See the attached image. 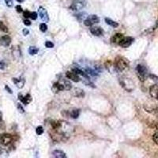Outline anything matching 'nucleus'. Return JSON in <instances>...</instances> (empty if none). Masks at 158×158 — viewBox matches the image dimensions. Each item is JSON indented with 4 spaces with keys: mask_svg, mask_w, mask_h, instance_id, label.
Instances as JSON below:
<instances>
[{
    "mask_svg": "<svg viewBox=\"0 0 158 158\" xmlns=\"http://www.w3.org/2000/svg\"><path fill=\"white\" fill-rule=\"evenodd\" d=\"M115 67L118 71H123L128 67V62L123 57H116V60H115Z\"/></svg>",
    "mask_w": 158,
    "mask_h": 158,
    "instance_id": "nucleus-1",
    "label": "nucleus"
},
{
    "mask_svg": "<svg viewBox=\"0 0 158 158\" xmlns=\"http://www.w3.org/2000/svg\"><path fill=\"white\" fill-rule=\"evenodd\" d=\"M136 73H137V76L138 78L139 81H141V82H145L147 77L148 70L146 69L145 66L143 65H138L136 67Z\"/></svg>",
    "mask_w": 158,
    "mask_h": 158,
    "instance_id": "nucleus-2",
    "label": "nucleus"
},
{
    "mask_svg": "<svg viewBox=\"0 0 158 158\" xmlns=\"http://www.w3.org/2000/svg\"><path fill=\"white\" fill-rule=\"evenodd\" d=\"M99 22H100L99 17L94 14L89 15V16H88V17L84 21L85 25V26H88V27H90V26L93 25L94 24L99 23Z\"/></svg>",
    "mask_w": 158,
    "mask_h": 158,
    "instance_id": "nucleus-3",
    "label": "nucleus"
},
{
    "mask_svg": "<svg viewBox=\"0 0 158 158\" xmlns=\"http://www.w3.org/2000/svg\"><path fill=\"white\" fill-rule=\"evenodd\" d=\"M13 141V136L9 134L0 135V143L2 145H8Z\"/></svg>",
    "mask_w": 158,
    "mask_h": 158,
    "instance_id": "nucleus-4",
    "label": "nucleus"
},
{
    "mask_svg": "<svg viewBox=\"0 0 158 158\" xmlns=\"http://www.w3.org/2000/svg\"><path fill=\"white\" fill-rule=\"evenodd\" d=\"M119 83L121 85V86L122 88L126 89V91L128 92H131V91L133 90V88H131V80L129 78H126L125 77H122V78H119Z\"/></svg>",
    "mask_w": 158,
    "mask_h": 158,
    "instance_id": "nucleus-5",
    "label": "nucleus"
},
{
    "mask_svg": "<svg viewBox=\"0 0 158 158\" xmlns=\"http://www.w3.org/2000/svg\"><path fill=\"white\" fill-rule=\"evenodd\" d=\"M133 41H134V38L133 37H131V36H124L122 39V40L119 42V45L120 47H122V48H128V47L131 46Z\"/></svg>",
    "mask_w": 158,
    "mask_h": 158,
    "instance_id": "nucleus-6",
    "label": "nucleus"
},
{
    "mask_svg": "<svg viewBox=\"0 0 158 158\" xmlns=\"http://www.w3.org/2000/svg\"><path fill=\"white\" fill-rule=\"evenodd\" d=\"M38 12H39V15H40V19L42 20L44 22H48L49 21V16L48 14V11L43 7V6H40L38 9Z\"/></svg>",
    "mask_w": 158,
    "mask_h": 158,
    "instance_id": "nucleus-7",
    "label": "nucleus"
},
{
    "mask_svg": "<svg viewBox=\"0 0 158 158\" xmlns=\"http://www.w3.org/2000/svg\"><path fill=\"white\" fill-rule=\"evenodd\" d=\"M85 6V2L84 1H75L70 6V8L71 9L72 11H80L84 8Z\"/></svg>",
    "mask_w": 158,
    "mask_h": 158,
    "instance_id": "nucleus-8",
    "label": "nucleus"
},
{
    "mask_svg": "<svg viewBox=\"0 0 158 158\" xmlns=\"http://www.w3.org/2000/svg\"><path fill=\"white\" fill-rule=\"evenodd\" d=\"M66 77L68 78V79H70L71 81L74 82H78L81 81V78H79V75H78L77 73L73 70V71H67L66 73Z\"/></svg>",
    "mask_w": 158,
    "mask_h": 158,
    "instance_id": "nucleus-9",
    "label": "nucleus"
},
{
    "mask_svg": "<svg viewBox=\"0 0 158 158\" xmlns=\"http://www.w3.org/2000/svg\"><path fill=\"white\" fill-rule=\"evenodd\" d=\"M11 43V38L8 35H5L0 38V45L2 47H8Z\"/></svg>",
    "mask_w": 158,
    "mask_h": 158,
    "instance_id": "nucleus-10",
    "label": "nucleus"
},
{
    "mask_svg": "<svg viewBox=\"0 0 158 158\" xmlns=\"http://www.w3.org/2000/svg\"><path fill=\"white\" fill-rule=\"evenodd\" d=\"M150 94L153 98H158V85L156 84L153 85L150 88Z\"/></svg>",
    "mask_w": 158,
    "mask_h": 158,
    "instance_id": "nucleus-11",
    "label": "nucleus"
},
{
    "mask_svg": "<svg viewBox=\"0 0 158 158\" xmlns=\"http://www.w3.org/2000/svg\"><path fill=\"white\" fill-rule=\"evenodd\" d=\"M18 99L20 100L25 105H27V104H29V103H31L32 97L29 94H27L26 96H25V97H23L21 94H19Z\"/></svg>",
    "mask_w": 158,
    "mask_h": 158,
    "instance_id": "nucleus-12",
    "label": "nucleus"
},
{
    "mask_svg": "<svg viewBox=\"0 0 158 158\" xmlns=\"http://www.w3.org/2000/svg\"><path fill=\"white\" fill-rule=\"evenodd\" d=\"M12 80H13V82L16 85V86H17L18 88H22L24 87V85H25V81L24 78H14Z\"/></svg>",
    "mask_w": 158,
    "mask_h": 158,
    "instance_id": "nucleus-13",
    "label": "nucleus"
},
{
    "mask_svg": "<svg viewBox=\"0 0 158 158\" xmlns=\"http://www.w3.org/2000/svg\"><path fill=\"white\" fill-rule=\"evenodd\" d=\"M123 37H124V36H123V35H122V33H116L112 38H111V41H112V43H113V44H119Z\"/></svg>",
    "mask_w": 158,
    "mask_h": 158,
    "instance_id": "nucleus-14",
    "label": "nucleus"
},
{
    "mask_svg": "<svg viewBox=\"0 0 158 158\" xmlns=\"http://www.w3.org/2000/svg\"><path fill=\"white\" fill-rule=\"evenodd\" d=\"M64 89H65V88H64V85L60 84L59 82H56V83H55V84L53 85L52 90L54 93H59V92H60V91L64 90Z\"/></svg>",
    "mask_w": 158,
    "mask_h": 158,
    "instance_id": "nucleus-15",
    "label": "nucleus"
},
{
    "mask_svg": "<svg viewBox=\"0 0 158 158\" xmlns=\"http://www.w3.org/2000/svg\"><path fill=\"white\" fill-rule=\"evenodd\" d=\"M90 32H91V33L93 34V35H94V36H101V35L104 33L103 29L100 27H92L90 29Z\"/></svg>",
    "mask_w": 158,
    "mask_h": 158,
    "instance_id": "nucleus-16",
    "label": "nucleus"
},
{
    "mask_svg": "<svg viewBox=\"0 0 158 158\" xmlns=\"http://www.w3.org/2000/svg\"><path fill=\"white\" fill-rule=\"evenodd\" d=\"M52 156L55 158H66V153L62 150H55L52 152Z\"/></svg>",
    "mask_w": 158,
    "mask_h": 158,
    "instance_id": "nucleus-17",
    "label": "nucleus"
},
{
    "mask_svg": "<svg viewBox=\"0 0 158 158\" xmlns=\"http://www.w3.org/2000/svg\"><path fill=\"white\" fill-rule=\"evenodd\" d=\"M74 95L76 97H83L85 96V93L82 88H76L74 90Z\"/></svg>",
    "mask_w": 158,
    "mask_h": 158,
    "instance_id": "nucleus-18",
    "label": "nucleus"
},
{
    "mask_svg": "<svg viewBox=\"0 0 158 158\" xmlns=\"http://www.w3.org/2000/svg\"><path fill=\"white\" fill-rule=\"evenodd\" d=\"M105 22L107 25H110V26H112V27L113 28H117L119 26V24L117 23V22H116V21H114L113 20H112V19L110 18H105Z\"/></svg>",
    "mask_w": 158,
    "mask_h": 158,
    "instance_id": "nucleus-19",
    "label": "nucleus"
},
{
    "mask_svg": "<svg viewBox=\"0 0 158 158\" xmlns=\"http://www.w3.org/2000/svg\"><path fill=\"white\" fill-rule=\"evenodd\" d=\"M38 51H39V49H38L36 47L31 46L29 47V53L31 55H36L38 53Z\"/></svg>",
    "mask_w": 158,
    "mask_h": 158,
    "instance_id": "nucleus-20",
    "label": "nucleus"
},
{
    "mask_svg": "<svg viewBox=\"0 0 158 158\" xmlns=\"http://www.w3.org/2000/svg\"><path fill=\"white\" fill-rule=\"evenodd\" d=\"M79 115H80V110L79 109H74L70 112V116L73 119H78Z\"/></svg>",
    "mask_w": 158,
    "mask_h": 158,
    "instance_id": "nucleus-21",
    "label": "nucleus"
},
{
    "mask_svg": "<svg viewBox=\"0 0 158 158\" xmlns=\"http://www.w3.org/2000/svg\"><path fill=\"white\" fill-rule=\"evenodd\" d=\"M0 31L3 32V33H8L9 31L7 26L1 21H0Z\"/></svg>",
    "mask_w": 158,
    "mask_h": 158,
    "instance_id": "nucleus-22",
    "label": "nucleus"
},
{
    "mask_svg": "<svg viewBox=\"0 0 158 158\" xmlns=\"http://www.w3.org/2000/svg\"><path fill=\"white\" fill-rule=\"evenodd\" d=\"M64 88L66 90H70L71 88V84L68 81H64Z\"/></svg>",
    "mask_w": 158,
    "mask_h": 158,
    "instance_id": "nucleus-23",
    "label": "nucleus"
},
{
    "mask_svg": "<svg viewBox=\"0 0 158 158\" xmlns=\"http://www.w3.org/2000/svg\"><path fill=\"white\" fill-rule=\"evenodd\" d=\"M40 31L43 32V33L46 32L47 30H48V26H47L46 24L45 23L40 24Z\"/></svg>",
    "mask_w": 158,
    "mask_h": 158,
    "instance_id": "nucleus-24",
    "label": "nucleus"
},
{
    "mask_svg": "<svg viewBox=\"0 0 158 158\" xmlns=\"http://www.w3.org/2000/svg\"><path fill=\"white\" fill-rule=\"evenodd\" d=\"M36 135H41L43 133H44V128H43L41 126H38L37 128L36 129Z\"/></svg>",
    "mask_w": 158,
    "mask_h": 158,
    "instance_id": "nucleus-25",
    "label": "nucleus"
},
{
    "mask_svg": "<svg viewBox=\"0 0 158 158\" xmlns=\"http://www.w3.org/2000/svg\"><path fill=\"white\" fill-rule=\"evenodd\" d=\"M45 46L48 48H54V44L52 42H51V41H46L45 42Z\"/></svg>",
    "mask_w": 158,
    "mask_h": 158,
    "instance_id": "nucleus-26",
    "label": "nucleus"
},
{
    "mask_svg": "<svg viewBox=\"0 0 158 158\" xmlns=\"http://www.w3.org/2000/svg\"><path fill=\"white\" fill-rule=\"evenodd\" d=\"M153 141L158 145V133L156 132L153 135Z\"/></svg>",
    "mask_w": 158,
    "mask_h": 158,
    "instance_id": "nucleus-27",
    "label": "nucleus"
},
{
    "mask_svg": "<svg viewBox=\"0 0 158 158\" xmlns=\"http://www.w3.org/2000/svg\"><path fill=\"white\" fill-rule=\"evenodd\" d=\"M37 13L36 12H31V15H30V18H32L33 20H36L37 18Z\"/></svg>",
    "mask_w": 158,
    "mask_h": 158,
    "instance_id": "nucleus-28",
    "label": "nucleus"
},
{
    "mask_svg": "<svg viewBox=\"0 0 158 158\" xmlns=\"http://www.w3.org/2000/svg\"><path fill=\"white\" fill-rule=\"evenodd\" d=\"M30 15H31V12H30V11H24L23 16L25 17V18H29V17H30Z\"/></svg>",
    "mask_w": 158,
    "mask_h": 158,
    "instance_id": "nucleus-29",
    "label": "nucleus"
},
{
    "mask_svg": "<svg viewBox=\"0 0 158 158\" xmlns=\"http://www.w3.org/2000/svg\"><path fill=\"white\" fill-rule=\"evenodd\" d=\"M149 77H150V78H151L152 80L154 81V82H158V77H157V76L154 75V74H150V75H149Z\"/></svg>",
    "mask_w": 158,
    "mask_h": 158,
    "instance_id": "nucleus-30",
    "label": "nucleus"
},
{
    "mask_svg": "<svg viewBox=\"0 0 158 158\" xmlns=\"http://www.w3.org/2000/svg\"><path fill=\"white\" fill-rule=\"evenodd\" d=\"M5 2H6V6L8 7H11V6H13V4H14L13 0H5Z\"/></svg>",
    "mask_w": 158,
    "mask_h": 158,
    "instance_id": "nucleus-31",
    "label": "nucleus"
},
{
    "mask_svg": "<svg viewBox=\"0 0 158 158\" xmlns=\"http://www.w3.org/2000/svg\"><path fill=\"white\" fill-rule=\"evenodd\" d=\"M15 9H16V11H17V13L23 12V9H22V7H21L20 5H17V6H16Z\"/></svg>",
    "mask_w": 158,
    "mask_h": 158,
    "instance_id": "nucleus-32",
    "label": "nucleus"
},
{
    "mask_svg": "<svg viewBox=\"0 0 158 158\" xmlns=\"http://www.w3.org/2000/svg\"><path fill=\"white\" fill-rule=\"evenodd\" d=\"M17 108H18L19 112H21V113H24L25 112V110H24L23 107L21 105V104H17Z\"/></svg>",
    "mask_w": 158,
    "mask_h": 158,
    "instance_id": "nucleus-33",
    "label": "nucleus"
},
{
    "mask_svg": "<svg viewBox=\"0 0 158 158\" xmlns=\"http://www.w3.org/2000/svg\"><path fill=\"white\" fill-rule=\"evenodd\" d=\"M24 24H25V25H27V26H29V25H31V21H30L29 20H28L27 18L24 21Z\"/></svg>",
    "mask_w": 158,
    "mask_h": 158,
    "instance_id": "nucleus-34",
    "label": "nucleus"
},
{
    "mask_svg": "<svg viewBox=\"0 0 158 158\" xmlns=\"http://www.w3.org/2000/svg\"><path fill=\"white\" fill-rule=\"evenodd\" d=\"M5 89H6V90L7 91V92H8L9 93H11V94H12V93H13L12 90H11V88H10V87H9L8 85H5Z\"/></svg>",
    "mask_w": 158,
    "mask_h": 158,
    "instance_id": "nucleus-35",
    "label": "nucleus"
},
{
    "mask_svg": "<svg viewBox=\"0 0 158 158\" xmlns=\"http://www.w3.org/2000/svg\"><path fill=\"white\" fill-rule=\"evenodd\" d=\"M22 33H23V35H25V36H27L28 34L29 33V30L28 29H24L23 31H22Z\"/></svg>",
    "mask_w": 158,
    "mask_h": 158,
    "instance_id": "nucleus-36",
    "label": "nucleus"
},
{
    "mask_svg": "<svg viewBox=\"0 0 158 158\" xmlns=\"http://www.w3.org/2000/svg\"><path fill=\"white\" fill-rule=\"evenodd\" d=\"M5 68V64L2 62L0 61V70H3Z\"/></svg>",
    "mask_w": 158,
    "mask_h": 158,
    "instance_id": "nucleus-37",
    "label": "nucleus"
},
{
    "mask_svg": "<svg viewBox=\"0 0 158 158\" xmlns=\"http://www.w3.org/2000/svg\"><path fill=\"white\" fill-rule=\"evenodd\" d=\"M154 128L156 129V132L158 133V123H155L154 124Z\"/></svg>",
    "mask_w": 158,
    "mask_h": 158,
    "instance_id": "nucleus-38",
    "label": "nucleus"
},
{
    "mask_svg": "<svg viewBox=\"0 0 158 158\" xmlns=\"http://www.w3.org/2000/svg\"><path fill=\"white\" fill-rule=\"evenodd\" d=\"M2 112H0V122H2Z\"/></svg>",
    "mask_w": 158,
    "mask_h": 158,
    "instance_id": "nucleus-39",
    "label": "nucleus"
},
{
    "mask_svg": "<svg viewBox=\"0 0 158 158\" xmlns=\"http://www.w3.org/2000/svg\"><path fill=\"white\" fill-rule=\"evenodd\" d=\"M16 1H17V2H19V3H21V2H25V0H16Z\"/></svg>",
    "mask_w": 158,
    "mask_h": 158,
    "instance_id": "nucleus-40",
    "label": "nucleus"
},
{
    "mask_svg": "<svg viewBox=\"0 0 158 158\" xmlns=\"http://www.w3.org/2000/svg\"><path fill=\"white\" fill-rule=\"evenodd\" d=\"M0 151H1V146H0Z\"/></svg>",
    "mask_w": 158,
    "mask_h": 158,
    "instance_id": "nucleus-41",
    "label": "nucleus"
},
{
    "mask_svg": "<svg viewBox=\"0 0 158 158\" xmlns=\"http://www.w3.org/2000/svg\"><path fill=\"white\" fill-rule=\"evenodd\" d=\"M157 100H158V98H157Z\"/></svg>",
    "mask_w": 158,
    "mask_h": 158,
    "instance_id": "nucleus-42",
    "label": "nucleus"
}]
</instances>
